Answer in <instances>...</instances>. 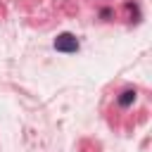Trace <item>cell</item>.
<instances>
[{
    "instance_id": "6da1fadb",
    "label": "cell",
    "mask_w": 152,
    "mask_h": 152,
    "mask_svg": "<svg viewBox=\"0 0 152 152\" xmlns=\"http://www.w3.org/2000/svg\"><path fill=\"white\" fill-rule=\"evenodd\" d=\"M55 50L57 52H64V55H74V52H78V48H81V43H78V38L74 36V33H69V31H64V33H59L57 38H55Z\"/></svg>"
},
{
    "instance_id": "7a4b0ae2",
    "label": "cell",
    "mask_w": 152,
    "mask_h": 152,
    "mask_svg": "<svg viewBox=\"0 0 152 152\" xmlns=\"http://www.w3.org/2000/svg\"><path fill=\"white\" fill-rule=\"evenodd\" d=\"M135 97H138V90L135 88H126V90H121L119 95H116V102H119V107H131L133 102H135Z\"/></svg>"
}]
</instances>
